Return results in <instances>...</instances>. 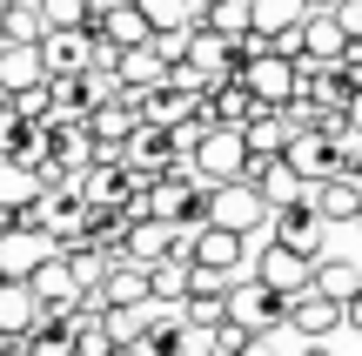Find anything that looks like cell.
Masks as SVG:
<instances>
[{
	"instance_id": "83f0119b",
	"label": "cell",
	"mask_w": 362,
	"mask_h": 356,
	"mask_svg": "<svg viewBox=\"0 0 362 356\" xmlns=\"http://www.w3.org/2000/svg\"><path fill=\"white\" fill-rule=\"evenodd\" d=\"M134 121H141V115H134L128 101H107V108H94V115H88V128L101 134V148H115V155H121L128 134H134Z\"/></svg>"
},
{
	"instance_id": "52a82bcc",
	"label": "cell",
	"mask_w": 362,
	"mask_h": 356,
	"mask_svg": "<svg viewBox=\"0 0 362 356\" xmlns=\"http://www.w3.org/2000/svg\"><path fill=\"white\" fill-rule=\"evenodd\" d=\"M329 229H336V222H329L315 202H288V209L269 215V236L288 242V249H302V255H315V263H322V249H329Z\"/></svg>"
},
{
	"instance_id": "2e32d148",
	"label": "cell",
	"mask_w": 362,
	"mask_h": 356,
	"mask_svg": "<svg viewBox=\"0 0 362 356\" xmlns=\"http://www.w3.org/2000/svg\"><path fill=\"white\" fill-rule=\"evenodd\" d=\"M349 27H342V13L336 7H322V13H309L302 21V61H342L349 54Z\"/></svg>"
},
{
	"instance_id": "1f68e13d",
	"label": "cell",
	"mask_w": 362,
	"mask_h": 356,
	"mask_svg": "<svg viewBox=\"0 0 362 356\" xmlns=\"http://www.w3.org/2000/svg\"><path fill=\"white\" fill-rule=\"evenodd\" d=\"M228 289H235V282H228ZM228 289H188L181 316H188V323H208V330H221V323H228Z\"/></svg>"
},
{
	"instance_id": "9a60e30c",
	"label": "cell",
	"mask_w": 362,
	"mask_h": 356,
	"mask_svg": "<svg viewBox=\"0 0 362 356\" xmlns=\"http://www.w3.org/2000/svg\"><path fill=\"white\" fill-rule=\"evenodd\" d=\"M54 67H47V54H40V40H0V88L7 94H21V88H34V81H47Z\"/></svg>"
},
{
	"instance_id": "4316f807",
	"label": "cell",
	"mask_w": 362,
	"mask_h": 356,
	"mask_svg": "<svg viewBox=\"0 0 362 356\" xmlns=\"http://www.w3.org/2000/svg\"><path fill=\"white\" fill-rule=\"evenodd\" d=\"M208 101H215V121H235V128H248V121H255V108H262V101H255V88H248L242 74H228L215 94H208Z\"/></svg>"
},
{
	"instance_id": "e575fe53",
	"label": "cell",
	"mask_w": 362,
	"mask_h": 356,
	"mask_svg": "<svg viewBox=\"0 0 362 356\" xmlns=\"http://www.w3.org/2000/svg\"><path fill=\"white\" fill-rule=\"evenodd\" d=\"M34 115H21V101H0V155H27Z\"/></svg>"
},
{
	"instance_id": "f546056e",
	"label": "cell",
	"mask_w": 362,
	"mask_h": 356,
	"mask_svg": "<svg viewBox=\"0 0 362 356\" xmlns=\"http://www.w3.org/2000/svg\"><path fill=\"white\" fill-rule=\"evenodd\" d=\"M302 21H309V0H255V27H262V34H288V27H302Z\"/></svg>"
},
{
	"instance_id": "74e56055",
	"label": "cell",
	"mask_w": 362,
	"mask_h": 356,
	"mask_svg": "<svg viewBox=\"0 0 362 356\" xmlns=\"http://www.w3.org/2000/svg\"><path fill=\"white\" fill-rule=\"evenodd\" d=\"M342 323H349V330H362V289L349 296V303H342Z\"/></svg>"
},
{
	"instance_id": "5bb4252c",
	"label": "cell",
	"mask_w": 362,
	"mask_h": 356,
	"mask_svg": "<svg viewBox=\"0 0 362 356\" xmlns=\"http://www.w3.org/2000/svg\"><path fill=\"white\" fill-rule=\"evenodd\" d=\"M188 61L202 67V74L228 81V74H242V40H228V34H215L208 21H194V34H188Z\"/></svg>"
},
{
	"instance_id": "ac0fdd59",
	"label": "cell",
	"mask_w": 362,
	"mask_h": 356,
	"mask_svg": "<svg viewBox=\"0 0 362 356\" xmlns=\"http://www.w3.org/2000/svg\"><path fill=\"white\" fill-rule=\"evenodd\" d=\"M34 296H40V309H54V316H61V309H74V303H81V276H74V263H67L61 249H54L47 263L34 269Z\"/></svg>"
},
{
	"instance_id": "cb8c5ba5",
	"label": "cell",
	"mask_w": 362,
	"mask_h": 356,
	"mask_svg": "<svg viewBox=\"0 0 362 356\" xmlns=\"http://www.w3.org/2000/svg\"><path fill=\"white\" fill-rule=\"evenodd\" d=\"M148 282H155V303H188V289H194V255H161V263L148 269Z\"/></svg>"
},
{
	"instance_id": "30bf717a",
	"label": "cell",
	"mask_w": 362,
	"mask_h": 356,
	"mask_svg": "<svg viewBox=\"0 0 362 356\" xmlns=\"http://www.w3.org/2000/svg\"><path fill=\"white\" fill-rule=\"evenodd\" d=\"M288 168L302 175V182H329V175L342 168V142L322 128H302L296 142H288Z\"/></svg>"
},
{
	"instance_id": "6da1fadb",
	"label": "cell",
	"mask_w": 362,
	"mask_h": 356,
	"mask_svg": "<svg viewBox=\"0 0 362 356\" xmlns=\"http://www.w3.org/2000/svg\"><path fill=\"white\" fill-rule=\"evenodd\" d=\"M94 215H101V209L81 195V175H74V182L47 188V195L27 209V222H40L54 242H61V249H81V242H94Z\"/></svg>"
},
{
	"instance_id": "d4e9b609",
	"label": "cell",
	"mask_w": 362,
	"mask_h": 356,
	"mask_svg": "<svg viewBox=\"0 0 362 356\" xmlns=\"http://www.w3.org/2000/svg\"><path fill=\"white\" fill-rule=\"evenodd\" d=\"M101 303H155V282H148L141 263H115L101 282Z\"/></svg>"
},
{
	"instance_id": "5b68a950",
	"label": "cell",
	"mask_w": 362,
	"mask_h": 356,
	"mask_svg": "<svg viewBox=\"0 0 362 356\" xmlns=\"http://www.w3.org/2000/svg\"><path fill=\"white\" fill-rule=\"evenodd\" d=\"M228 323H242L248 336H262V330H288V296L282 289H269V282H242L235 276V289H228Z\"/></svg>"
},
{
	"instance_id": "277c9868",
	"label": "cell",
	"mask_w": 362,
	"mask_h": 356,
	"mask_svg": "<svg viewBox=\"0 0 362 356\" xmlns=\"http://www.w3.org/2000/svg\"><path fill=\"white\" fill-rule=\"evenodd\" d=\"M269 215H275V202L262 195V182H248V175H235V182H215V195H208V222L242 229V236L269 229Z\"/></svg>"
},
{
	"instance_id": "7402d4cb",
	"label": "cell",
	"mask_w": 362,
	"mask_h": 356,
	"mask_svg": "<svg viewBox=\"0 0 362 356\" xmlns=\"http://www.w3.org/2000/svg\"><path fill=\"white\" fill-rule=\"evenodd\" d=\"M296 121H288V108H255V121H248V148L255 155H288V142H296Z\"/></svg>"
},
{
	"instance_id": "8992f818",
	"label": "cell",
	"mask_w": 362,
	"mask_h": 356,
	"mask_svg": "<svg viewBox=\"0 0 362 356\" xmlns=\"http://www.w3.org/2000/svg\"><path fill=\"white\" fill-rule=\"evenodd\" d=\"M54 249H61V242H54L40 222L13 215V222H7V236H0V276H13V282H34V269L47 263Z\"/></svg>"
},
{
	"instance_id": "ba28073f",
	"label": "cell",
	"mask_w": 362,
	"mask_h": 356,
	"mask_svg": "<svg viewBox=\"0 0 362 356\" xmlns=\"http://www.w3.org/2000/svg\"><path fill=\"white\" fill-rule=\"evenodd\" d=\"M255 276L269 282V289H282V296H296V289H309L315 282V255H302V249H288V242H262L255 249Z\"/></svg>"
},
{
	"instance_id": "ab89813d",
	"label": "cell",
	"mask_w": 362,
	"mask_h": 356,
	"mask_svg": "<svg viewBox=\"0 0 362 356\" xmlns=\"http://www.w3.org/2000/svg\"><path fill=\"white\" fill-rule=\"evenodd\" d=\"M296 356H336V350H329V336H309V350H296Z\"/></svg>"
},
{
	"instance_id": "f35d334b",
	"label": "cell",
	"mask_w": 362,
	"mask_h": 356,
	"mask_svg": "<svg viewBox=\"0 0 362 356\" xmlns=\"http://www.w3.org/2000/svg\"><path fill=\"white\" fill-rule=\"evenodd\" d=\"M0 356H34V343H27V336H7V343H0Z\"/></svg>"
},
{
	"instance_id": "d6986e66",
	"label": "cell",
	"mask_w": 362,
	"mask_h": 356,
	"mask_svg": "<svg viewBox=\"0 0 362 356\" xmlns=\"http://www.w3.org/2000/svg\"><path fill=\"white\" fill-rule=\"evenodd\" d=\"M40 316H47V309H40L34 282H13V276H0V343H7V336H27Z\"/></svg>"
},
{
	"instance_id": "4fadbf2b",
	"label": "cell",
	"mask_w": 362,
	"mask_h": 356,
	"mask_svg": "<svg viewBox=\"0 0 362 356\" xmlns=\"http://www.w3.org/2000/svg\"><path fill=\"white\" fill-rule=\"evenodd\" d=\"M94 27H47V40H40V54H47L54 74H88L94 67Z\"/></svg>"
},
{
	"instance_id": "7a4b0ae2",
	"label": "cell",
	"mask_w": 362,
	"mask_h": 356,
	"mask_svg": "<svg viewBox=\"0 0 362 356\" xmlns=\"http://www.w3.org/2000/svg\"><path fill=\"white\" fill-rule=\"evenodd\" d=\"M242 81L255 88V101L262 108H288L302 94V61H288L282 47H242Z\"/></svg>"
},
{
	"instance_id": "484cf974",
	"label": "cell",
	"mask_w": 362,
	"mask_h": 356,
	"mask_svg": "<svg viewBox=\"0 0 362 356\" xmlns=\"http://www.w3.org/2000/svg\"><path fill=\"white\" fill-rule=\"evenodd\" d=\"M0 40H47V7L40 0H7L0 7Z\"/></svg>"
},
{
	"instance_id": "8fae6325",
	"label": "cell",
	"mask_w": 362,
	"mask_h": 356,
	"mask_svg": "<svg viewBox=\"0 0 362 356\" xmlns=\"http://www.w3.org/2000/svg\"><path fill=\"white\" fill-rule=\"evenodd\" d=\"M94 34H107L115 47H141V40H155V21L141 13V0H107V7H94Z\"/></svg>"
},
{
	"instance_id": "836d02e7",
	"label": "cell",
	"mask_w": 362,
	"mask_h": 356,
	"mask_svg": "<svg viewBox=\"0 0 362 356\" xmlns=\"http://www.w3.org/2000/svg\"><path fill=\"white\" fill-rule=\"evenodd\" d=\"M141 13L155 21V34H175V27H194V21H202L194 0H141Z\"/></svg>"
},
{
	"instance_id": "7c38bea8",
	"label": "cell",
	"mask_w": 362,
	"mask_h": 356,
	"mask_svg": "<svg viewBox=\"0 0 362 356\" xmlns=\"http://www.w3.org/2000/svg\"><path fill=\"white\" fill-rule=\"evenodd\" d=\"M194 263H202V269H221V276H242L248 236H242V229H221V222L194 229Z\"/></svg>"
},
{
	"instance_id": "8d00e7d4",
	"label": "cell",
	"mask_w": 362,
	"mask_h": 356,
	"mask_svg": "<svg viewBox=\"0 0 362 356\" xmlns=\"http://www.w3.org/2000/svg\"><path fill=\"white\" fill-rule=\"evenodd\" d=\"M242 356H296V350L282 343V330H262V336H248V350H242Z\"/></svg>"
},
{
	"instance_id": "9c48e42d",
	"label": "cell",
	"mask_w": 362,
	"mask_h": 356,
	"mask_svg": "<svg viewBox=\"0 0 362 356\" xmlns=\"http://www.w3.org/2000/svg\"><path fill=\"white\" fill-rule=\"evenodd\" d=\"M288 330L302 336V343H309V336H336V330H349V323H342V296H329V289H296L288 296Z\"/></svg>"
},
{
	"instance_id": "603a6c76",
	"label": "cell",
	"mask_w": 362,
	"mask_h": 356,
	"mask_svg": "<svg viewBox=\"0 0 362 356\" xmlns=\"http://www.w3.org/2000/svg\"><path fill=\"white\" fill-rule=\"evenodd\" d=\"M107 330H115V350H141L155 330V303H107Z\"/></svg>"
},
{
	"instance_id": "3957f363",
	"label": "cell",
	"mask_w": 362,
	"mask_h": 356,
	"mask_svg": "<svg viewBox=\"0 0 362 356\" xmlns=\"http://www.w3.org/2000/svg\"><path fill=\"white\" fill-rule=\"evenodd\" d=\"M188 161H194V175H202V182H235V175H248V161H255V148H248V128H235V121H215Z\"/></svg>"
},
{
	"instance_id": "4dcf8cb0",
	"label": "cell",
	"mask_w": 362,
	"mask_h": 356,
	"mask_svg": "<svg viewBox=\"0 0 362 356\" xmlns=\"http://www.w3.org/2000/svg\"><path fill=\"white\" fill-rule=\"evenodd\" d=\"M315 289H329V296H342V303H349V296L362 289V269L342 263V255H322V263H315Z\"/></svg>"
},
{
	"instance_id": "e0dca14e",
	"label": "cell",
	"mask_w": 362,
	"mask_h": 356,
	"mask_svg": "<svg viewBox=\"0 0 362 356\" xmlns=\"http://www.w3.org/2000/svg\"><path fill=\"white\" fill-rule=\"evenodd\" d=\"M40 195H47V182H40V168H34V161L0 155V209H7V215H27Z\"/></svg>"
},
{
	"instance_id": "ffe728a7",
	"label": "cell",
	"mask_w": 362,
	"mask_h": 356,
	"mask_svg": "<svg viewBox=\"0 0 362 356\" xmlns=\"http://www.w3.org/2000/svg\"><path fill=\"white\" fill-rule=\"evenodd\" d=\"M168 54H161V40H141V47H121V81L128 88H168Z\"/></svg>"
},
{
	"instance_id": "d6a6232c",
	"label": "cell",
	"mask_w": 362,
	"mask_h": 356,
	"mask_svg": "<svg viewBox=\"0 0 362 356\" xmlns=\"http://www.w3.org/2000/svg\"><path fill=\"white\" fill-rule=\"evenodd\" d=\"M27 343H34V356H81V350H74V336H67V323L54 316V309L34 323V330H27Z\"/></svg>"
},
{
	"instance_id": "f1b7e54d",
	"label": "cell",
	"mask_w": 362,
	"mask_h": 356,
	"mask_svg": "<svg viewBox=\"0 0 362 356\" xmlns=\"http://www.w3.org/2000/svg\"><path fill=\"white\" fill-rule=\"evenodd\" d=\"M202 21L215 27V34H228V40H248L255 34V0H215Z\"/></svg>"
},
{
	"instance_id": "d590c367",
	"label": "cell",
	"mask_w": 362,
	"mask_h": 356,
	"mask_svg": "<svg viewBox=\"0 0 362 356\" xmlns=\"http://www.w3.org/2000/svg\"><path fill=\"white\" fill-rule=\"evenodd\" d=\"M47 7V27H88L94 21V0H40Z\"/></svg>"
},
{
	"instance_id": "44dd1931",
	"label": "cell",
	"mask_w": 362,
	"mask_h": 356,
	"mask_svg": "<svg viewBox=\"0 0 362 356\" xmlns=\"http://www.w3.org/2000/svg\"><path fill=\"white\" fill-rule=\"evenodd\" d=\"M309 202L329 215V222H362V182H356V175H329V182H315Z\"/></svg>"
},
{
	"instance_id": "60d3db41",
	"label": "cell",
	"mask_w": 362,
	"mask_h": 356,
	"mask_svg": "<svg viewBox=\"0 0 362 356\" xmlns=\"http://www.w3.org/2000/svg\"><path fill=\"white\" fill-rule=\"evenodd\" d=\"M107 356H141V350H107Z\"/></svg>"
}]
</instances>
